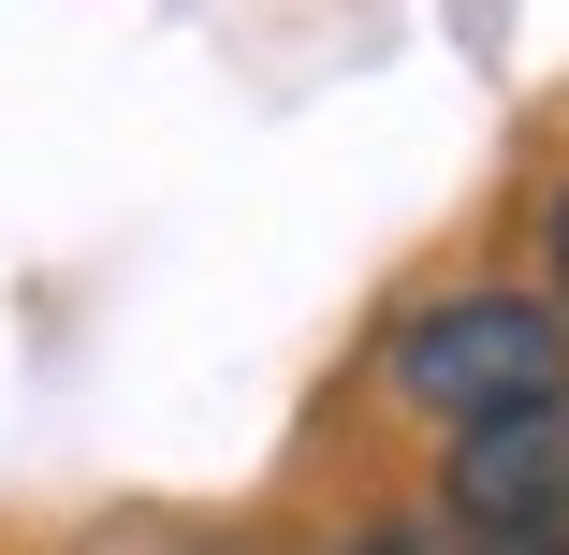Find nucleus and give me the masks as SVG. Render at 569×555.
<instances>
[{
    "mask_svg": "<svg viewBox=\"0 0 569 555\" xmlns=\"http://www.w3.org/2000/svg\"><path fill=\"white\" fill-rule=\"evenodd\" d=\"M438 512H452V541H569V395L468 424L438 468Z\"/></svg>",
    "mask_w": 569,
    "mask_h": 555,
    "instance_id": "obj_2",
    "label": "nucleus"
},
{
    "mask_svg": "<svg viewBox=\"0 0 569 555\" xmlns=\"http://www.w3.org/2000/svg\"><path fill=\"white\" fill-rule=\"evenodd\" d=\"M452 555H569V541H452Z\"/></svg>",
    "mask_w": 569,
    "mask_h": 555,
    "instance_id": "obj_4",
    "label": "nucleus"
},
{
    "mask_svg": "<svg viewBox=\"0 0 569 555\" xmlns=\"http://www.w3.org/2000/svg\"><path fill=\"white\" fill-rule=\"evenodd\" d=\"M540 264H555V307H569V176H555V205H540Z\"/></svg>",
    "mask_w": 569,
    "mask_h": 555,
    "instance_id": "obj_3",
    "label": "nucleus"
},
{
    "mask_svg": "<svg viewBox=\"0 0 569 555\" xmlns=\"http://www.w3.org/2000/svg\"><path fill=\"white\" fill-rule=\"evenodd\" d=\"M395 395L438 409L452 438H468V424H511V409H555L569 395V307L555 293H438L409 337H395Z\"/></svg>",
    "mask_w": 569,
    "mask_h": 555,
    "instance_id": "obj_1",
    "label": "nucleus"
}]
</instances>
